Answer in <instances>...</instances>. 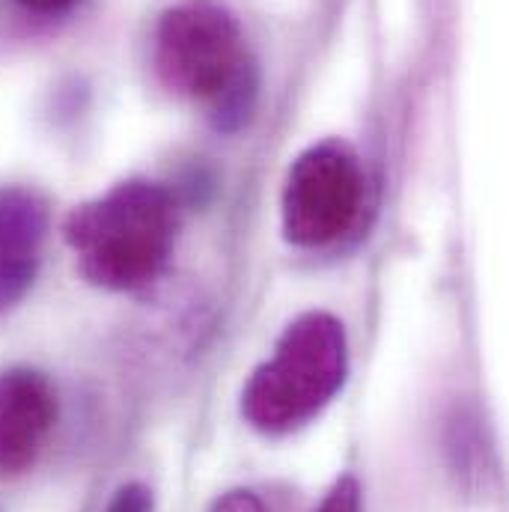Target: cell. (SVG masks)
<instances>
[{
    "label": "cell",
    "mask_w": 509,
    "mask_h": 512,
    "mask_svg": "<svg viewBox=\"0 0 509 512\" xmlns=\"http://www.w3.org/2000/svg\"><path fill=\"white\" fill-rule=\"evenodd\" d=\"M60 417L54 382L33 367H9L0 373V474H27Z\"/></svg>",
    "instance_id": "5b68a950"
},
{
    "label": "cell",
    "mask_w": 509,
    "mask_h": 512,
    "mask_svg": "<svg viewBox=\"0 0 509 512\" xmlns=\"http://www.w3.org/2000/svg\"><path fill=\"white\" fill-rule=\"evenodd\" d=\"M364 200L367 173L358 152L340 137L313 143L289 164L283 182V236L295 248H328L355 230Z\"/></svg>",
    "instance_id": "277c9868"
},
{
    "label": "cell",
    "mask_w": 509,
    "mask_h": 512,
    "mask_svg": "<svg viewBox=\"0 0 509 512\" xmlns=\"http://www.w3.org/2000/svg\"><path fill=\"white\" fill-rule=\"evenodd\" d=\"M161 84L206 108L218 131L248 126L259 72L236 12L221 0H179L155 27L152 48Z\"/></svg>",
    "instance_id": "6da1fadb"
},
{
    "label": "cell",
    "mask_w": 509,
    "mask_h": 512,
    "mask_svg": "<svg viewBox=\"0 0 509 512\" xmlns=\"http://www.w3.org/2000/svg\"><path fill=\"white\" fill-rule=\"evenodd\" d=\"M15 3L33 15H66L75 6H81L84 0H15Z\"/></svg>",
    "instance_id": "30bf717a"
},
{
    "label": "cell",
    "mask_w": 509,
    "mask_h": 512,
    "mask_svg": "<svg viewBox=\"0 0 509 512\" xmlns=\"http://www.w3.org/2000/svg\"><path fill=\"white\" fill-rule=\"evenodd\" d=\"M155 501H152V492L149 486L143 483H126L114 492V498L108 501L105 512H152Z\"/></svg>",
    "instance_id": "ba28073f"
},
{
    "label": "cell",
    "mask_w": 509,
    "mask_h": 512,
    "mask_svg": "<svg viewBox=\"0 0 509 512\" xmlns=\"http://www.w3.org/2000/svg\"><path fill=\"white\" fill-rule=\"evenodd\" d=\"M209 512H265V504L251 489H230L212 501Z\"/></svg>",
    "instance_id": "9c48e42d"
},
{
    "label": "cell",
    "mask_w": 509,
    "mask_h": 512,
    "mask_svg": "<svg viewBox=\"0 0 509 512\" xmlns=\"http://www.w3.org/2000/svg\"><path fill=\"white\" fill-rule=\"evenodd\" d=\"M349 379V337L325 310L286 325L242 390V417L259 435H289L319 417Z\"/></svg>",
    "instance_id": "3957f363"
},
{
    "label": "cell",
    "mask_w": 509,
    "mask_h": 512,
    "mask_svg": "<svg viewBox=\"0 0 509 512\" xmlns=\"http://www.w3.org/2000/svg\"><path fill=\"white\" fill-rule=\"evenodd\" d=\"M316 512H361V486L352 474H343L328 495L322 498V504Z\"/></svg>",
    "instance_id": "52a82bcc"
},
{
    "label": "cell",
    "mask_w": 509,
    "mask_h": 512,
    "mask_svg": "<svg viewBox=\"0 0 509 512\" xmlns=\"http://www.w3.org/2000/svg\"><path fill=\"white\" fill-rule=\"evenodd\" d=\"M48 203L24 185H0V313L33 289L48 239Z\"/></svg>",
    "instance_id": "8992f818"
},
{
    "label": "cell",
    "mask_w": 509,
    "mask_h": 512,
    "mask_svg": "<svg viewBox=\"0 0 509 512\" xmlns=\"http://www.w3.org/2000/svg\"><path fill=\"white\" fill-rule=\"evenodd\" d=\"M179 236L176 197L146 179H128L75 206L63 239L81 274L111 292H137L161 277Z\"/></svg>",
    "instance_id": "7a4b0ae2"
}]
</instances>
